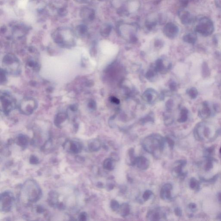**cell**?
<instances>
[{
  "label": "cell",
  "instance_id": "6da1fadb",
  "mask_svg": "<svg viewBox=\"0 0 221 221\" xmlns=\"http://www.w3.org/2000/svg\"><path fill=\"white\" fill-rule=\"evenodd\" d=\"M75 33L67 27L58 28L52 34V39L55 43L62 47L70 48L76 44Z\"/></svg>",
  "mask_w": 221,
  "mask_h": 221
},
{
  "label": "cell",
  "instance_id": "7a4b0ae2",
  "mask_svg": "<svg viewBox=\"0 0 221 221\" xmlns=\"http://www.w3.org/2000/svg\"><path fill=\"white\" fill-rule=\"evenodd\" d=\"M23 197L28 202L35 203L42 196V191L37 182L33 180H29L24 183L22 188Z\"/></svg>",
  "mask_w": 221,
  "mask_h": 221
},
{
  "label": "cell",
  "instance_id": "3957f363",
  "mask_svg": "<svg viewBox=\"0 0 221 221\" xmlns=\"http://www.w3.org/2000/svg\"><path fill=\"white\" fill-rule=\"evenodd\" d=\"M166 138L159 135L149 136L143 141V146L145 150L151 154H156L157 152H162L164 150Z\"/></svg>",
  "mask_w": 221,
  "mask_h": 221
},
{
  "label": "cell",
  "instance_id": "277c9868",
  "mask_svg": "<svg viewBox=\"0 0 221 221\" xmlns=\"http://www.w3.org/2000/svg\"><path fill=\"white\" fill-rule=\"evenodd\" d=\"M2 66L3 70L8 74L17 75L21 72L20 61L14 54L9 53L4 56L2 60Z\"/></svg>",
  "mask_w": 221,
  "mask_h": 221
},
{
  "label": "cell",
  "instance_id": "5b68a950",
  "mask_svg": "<svg viewBox=\"0 0 221 221\" xmlns=\"http://www.w3.org/2000/svg\"><path fill=\"white\" fill-rule=\"evenodd\" d=\"M1 111L6 115L16 109L17 103L14 97L7 92H1L0 95Z\"/></svg>",
  "mask_w": 221,
  "mask_h": 221
},
{
  "label": "cell",
  "instance_id": "8992f818",
  "mask_svg": "<svg viewBox=\"0 0 221 221\" xmlns=\"http://www.w3.org/2000/svg\"><path fill=\"white\" fill-rule=\"evenodd\" d=\"M37 101L31 97L23 98L19 103L18 108L20 113L26 115H30L37 109Z\"/></svg>",
  "mask_w": 221,
  "mask_h": 221
},
{
  "label": "cell",
  "instance_id": "52a82bcc",
  "mask_svg": "<svg viewBox=\"0 0 221 221\" xmlns=\"http://www.w3.org/2000/svg\"><path fill=\"white\" fill-rule=\"evenodd\" d=\"M196 31L204 36L210 35L214 30L213 22L207 18H203L196 26Z\"/></svg>",
  "mask_w": 221,
  "mask_h": 221
},
{
  "label": "cell",
  "instance_id": "ba28073f",
  "mask_svg": "<svg viewBox=\"0 0 221 221\" xmlns=\"http://www.w3.org/2000/svg\"><path fill=\"white\" fill-rule=\"evenodd\" d=\"M14 196L12 193L8 191L3 193L1 195L0 207L1 210L5 213L11 211L14 205Z\"/></svg>",
  "mask_w": 221,
  "mask_h": 221
},
{
  "label": "cell",
  "instance_id": "9c48e42d",
  "mask_svg": "<svg viewBox=\"0 0 221 221\" xmlns=\"http://www.w3.org/2000/svg\"><path fill=\"white\" fill-rule=\"evenodd\" d=\"M46 6L47 3L45 0H30L28 3L29 9L38 13L44 11Z\"/></svg>",
  "mask_w": 221,
  "mask_h": 221
},
{
  "label": "cell",
  "instance_id": "30bf717a",
  "mask_svg": "<svg viewBox=\"0 0 221 221\" xmlns=\"http://www.w3.org/2000/svg\"><path fill=\"white\" fill-rule=\"evenodd\" d=\"M64 148L67 151L73 154L80 153L82 150V146L78 142L70 141H66L64 145Z\"/></svg>",
  "mask_w": 221,
  "mask_h": 221
},
{
  "label": "cell",
  "instance_id": "8fae6325",
  "mask_svg": "<svg viewBox=\"0 0 221 221\" xmlns=\"http://www.w3.org/2000/svg\"><path fill=\"white\" fill-rule=\"evenodd\" d=\"M147 220L150 221H159L161 218H166V214L161 212L159 208L150 210L147 214Z\"/></svg>",
  "mask_w": 221,
  "mask_h": 221
},
{
  "label": "cell",
  "instance_id": "7c38bea8",
  "mask_svg": "<svg viewBox=\"0 0 221 221\" xmlns=\"http://www.w3.org/2000/svg\"><path fill=\"white\" fill-rule=\"evenodd\" d=\"M173 186L170 184H166L161 188L160 192V197L163 200H169L172 199L171 191Z\"/></svg>",
  "mask_w": 221,
  "mask_h": 221
},
{
  "label": "cell",
  "instance_id": "4fadbf2b",
  "mask_svg": "<svg viewBox=\"0 0 221 221\" xmlns=\"http://www.w3.org/2000/svg\"><path fill=\"white\" fill-rule=\"evenodd\" d=\"M136 165L137 167L141 170H146L150 166V161L143 157H136Z\"/></svg>",
  "mask_w": 221,
  "mask_h": 221
},
{
  "label": "cell",
  "instance_id": "5bb4252c",
  "mask_svg": "<svg viewBox=\"0 0 221 221\" xmlns=\"http://www.w3.org/2000/svg\"><path fill=\"white\" fill-rule=\"evenodd\" d=\"M211 107L209 106L208 103H204L203 104L202 108L199 111L200 116L201 118H206L210 117L212 114Z\"/></svg>",
  "mask_w": 221,
  "mask_h": 221
},
{
  "label": "cell",
  "instance_id": "9a60e30c",
  "mask_svg": "<svg viewBox=\"0 0 221 221\" xmlns=\"http://www.w3.org/2000/svg\"><path fill=\"white\" fill-rule=\"evenodd\" d=\"M68 115L67 113L60 112L56 115L55 119V124L58 128L62 127V124L68 118Z\"/></svg>",
  "mask_w": 221,
  "mask_h": 221
},
{
  "label": "cell",
  "instance_id": "2e32d148",
  "mask_svg": "<svg viewBox=\"0 0 221 221\" xmlns=\"http://www.w3.org/2000/svg\"><path fill=\"white\" fill-rule=\"evenodd\" d=\"M88 146L90 152H95L100 150L101 147V143L98 139H93L89 142Z\"/></svg>",
  "mask_w": 221,
  "mask_h": 221
},
{
  "label": "cell",
  "instance_id": "e0dca14e",
  "mask_svg": "<svg viewBox=\"0 0 221 221\" xmlns=\"http://www.w3.org/2000/svg\"><path fill=\"white\" fill-rule=\"evenodd\" d=\"M17 144L22 147H26L28 144L29 139L26 135L19 134L16 140Z\"/></svg>",
  "mask_w": 221,
  "mask_h": 221
},
{
  "label": "cell",
  "instance_id": "ac0fdd59",
  "mask_svg": "<svg viewBox=\"0 0 221 221\" xmlns=\"http://www.w3.org/2000/svg\"><path fill=\"white\" fill-rule=\"evenodd\" d=\"M93 16V13L89 9L87 8H82L80 11V16L84 20L91 19Z\"/></svg>",
  "mask_w": 221,
  "mask_h": 221
},
{
  "label": "cell",
  "instance_id": "d6986e66",
  "mask_svg": "<svg viewBox=\"0 0 221 221\" xmlns=\"http://www.w3.org/2000/svg\"><path fill=\"white\" fill-rule=\"evenodd\" d=\"M136 157L134 156V148H130L129 150L127 153V161L129 165L134 166L136 165Z\"/></svg>",
  "mask_w": 221,
  "mask_h": 221
},
{
  "label": "cell",
  "instance_id": "ffe728a7",
  "mask_svg": "<svg viewBox=\"0 0 221 221\" xmlns=\"http://www.w3.org/2000/svg\"><path fill=\"white\" fill-rule=\"evenodd\" d=\"M119 213L122 217H125L129 214L130 212V208L128 204H123L120 206Z\"/></svg>",
  "mask_w": 221,
  "mask_h": 221
},
{
  "label": "cell",
  "instance_id": "44dd1931",
  "mask_svg": "<svg viewBox=\"0 0 221 221\" xmlns=\"http://www.w3.org/2000/svg\"><path fill=\"white\" fill-rule=\"evenodd\" d=\"M58 194L55 192L51 191L49 194V203L53 206H55L58 204Z\"/></svg>",
  "mask_w": 221,
  "mask_h": 221
},
{
  "label": "cell",
  "instance_id": "7402d4cb",
  "mask_svg": "<svg viewBox=\"0 0 221 221\" xmlns=\"http://www.w3.org/2000/svg\"><path fill=\"white\" fill-rule=\"evenodd\" d=\"M87 31V27L83 24H80L76 27L75 34L79 36H82L86 34Z\"/></svg>",
  "mask_w": 221,
  "mask_h": 221
},
{
  "label": "cell",
  "instance_id": "603a6c76",
  "mask_svg": "<svg viewBox=\"0 0 221 221\" xmlns=\"http://www.w3.org/2000/svg\"><path fill=\"white\" fill-rule=\"evenodd\" d=\"M103 168L104 169L108 171H112L114 168L113 160L110 158L105 159L103 163Z\"/></svg>",
  "mask_w": 221,
  "mask_h": 221
},
{
  "label": "cell",
  "instance_id": "cb8c5ba5",
  "mask_svg": "<svg viewBox=\"0 0 221 221\" xmlns=\"http://www.w3.org/2000/svg\"><path fill=\"white\" fill-rule=\"evenodd\" d=\"M57 13L58 15L60 17H64L67 15L68 11L66 7H61L57 9Z\"/></svg>",
  "mask_w": 221,
  "mask_h": 221
},
{
  "label": "cell",
  "instance_id": "d4e9b609",
  "mask_svg": "<svg viewBox=\"0 0 221 221\" xmlns=\"http://www.w3.org/2000/svg\"><path fill=\"white\" fill-rule=\"evenodd\" d=\"M120 205L118 202L115 200H112L110 203V207L112 210L113 211H116L118 210L120 207Z\"/></svg>",
  "mask_w": 221,
  "mask_h": 221
},
{
  "label": "cell",
  "instance_id": "484cf974",
  "mask_svg": "<svg viewBox=\"0 0 221 221\" xmlns=\"http://www.w3.org/2000/svg\"><path fill=\"white\" fill-rule=\"evenodd\" d=\"M6 73H7L3 69L1 68L0 71V82L1 84H4L7 81Z\"/></svg>",
  "mask_w": 221,
  "mask_h": 221
},
{
  "label": "cell",
  "instance_id": "4316f807",
  "mask_svg": "<svg viewBox=\"0 0 221 221\" xmlns=\"http://www.w3.org/2000/svg\"><path fill=\"white\" fill-rule=\"evenodd\" d=\"M188 94L192 98H195L198 95V91L195 88H191L188 91Z\"/></svg>",
  "mask_w": 221,
  "mask_h": 221
},
{
  "label": "cell",
  "instance_id": "83f0119b",
  "mask_svg": "<svg viewBox=\"0 0 221 221\" xmlns=\"http://www.w3.org/2000/svg\"><path fill=\"white\" fill-rule=\"evenodd\" d=\"M197 40L196 35L194 34H191L186 36V41L190 43H194Z\"/></svg>",
  "mask_w": 221,
  "mask_h": 221
},
{
  "label": "cell",
  "instance_id": "f1b7e54d",
  "mask_svg": "<svg viewBox=\"0 0 221 221\" xmlns=\"http://www.w3.org/2000/svg\"><path fill=\"white\" fill-rule=\"evenodd\" d=\"M152 194V192L150 190H146L144 193L143 195V198L144 201H147L150 199V197Z\"/></svg>",
  "mask_w": 221,
  "mask_h": 221
},
{
  "label": "cell",
  "instance_id": "f546056e",
  "mask_svg": "<svg viewBox=\"0 0 221 221\" xmlns=\"http://www.w3.org/2000/svg\"><path fill=\"white\" fill-rule=\"evenodd\" d=\"M188 113L187 110H182V116H181V118L179 119V121L182 122L185 121L187 119Z\"/></svg>",
  "mask_w": 221,
  "mask_h": 221
},
{
  "label": "cell",
  "instance_id": "4dcf8cb0",
  "mask_svg": "<svg viewBox=\"0 0 221 221\" xmlns=\"http://www.w3.org/2000/svg\"><path fill=\"white\" fill-rule=\"evenodd\" d=\"M87 214L85 212H83L80 214L79 216V219L80 220L85 221L87 220Z\"/></svg>",
  "mask_w": 221,
  "mask_h": 221
},
{
  "label": "cell",
  "instance_id": "1f68e13d",
  "mask_svg": "<svg viewBox=\"0 0 221 221\" xmlns=\"http://www.w3.org/2000/svg\"><path fill=\"white\" fill-rule=\"evenodd\" d=\"M30 162H31V164H37L39 162V160H38V158L34 156H32L31 157L30 159Z\"/></svg>",
  "mask_w": 221,
  "mask_h": 221
},
{
  "label": "cell",
  "instance_id": "d6a6232c",
  "mask_svg": "<svg viewBox=\"0 0 221 221\" xmlns=\"http://www.w3.org/2000/svg\"><path fill=\"white\" fill-rule=\"evenodd\" d=\"M166 142H167V143H168V145H169V146H170V147H171V148H172V147H173V146L174 142L173 141V140H171V139L168 138V137H167V138H166Z\"/></svg>",
  "mask_w": 221,
  "mask_h": 221
},
{
  "label": "cell",
  "instance_id": "836d02e7",
  "mask_svg": "<svg viewBox=\"0 0 221 221\" xmlns=\"http://www.w3.org/2000/svg\"><path fill=\"white\" fill-rule=\"evenodd\" d=\"M70 109L73 112H75L78 110V107L76 105H73L70 106Z\"/></svg>",
  "mask_w": 221,
  "mask_h": 221
},
{
  "label": "cell",
  "instance_id": "e575fe53",
  "mask_svg": "<svg viewBox=\"0 0 221 221\" xmlns=\"http://www.w3.org/2000/svg\"><path fill=\"white\" fill-rule=\"evenodd\" d=\"M215 2L217 7L221 9V0H215Z\"/></svg>",
  "mask_w": 221,
  "mask_h": 221
},
{
  "label": "cell",
  "instance_id": "d590c367",
  "mask_svg": "<svg viewBox=\"0 0 221 221\" xmlns=\"http://www.w3.org/2000/svg\"><path fill=\"white\" fill-rule=\"evenodd\" d=\"M78 3H87L89 1V0H75Z\"/></svg>",
  "mask_w": 221,
  "mask_h": 221
},
{
  "label": "cell",
  "instance_id": "8d00e7d4",
  "mask_svg": "<svg viewBox=\"0 0 221 221\" xmlns=\"http://www.w3.org/2000/svg\"><path fill=\"white\" fill-rule=\"evenodd\" d=\"M175 213L176 215H178V216L181 215V213H182L181 210L178 208L176 209L175 210Z\"/></svg>",
  "mask_w": 221,
  "mask_h": 221
},
{
  "label": "cell",
  "instance_id": "74e56055",
  "mask_svg": "<svg viewBox=\"0 0 221 221\" xmlns=\"http://www.w3.org/2000/svg\"><path fill=\"white\" fill-rule=\"evenodd\" d=\"M6 31H7V28H6V27H5V26H3V27H2L1 28V33L4 34L6 33Z\"/></svg>",
  "mask_w": 221,
  "mask_h": 221
},
{
  "label": "cell",
  "instance_id": "f35d334b",
  "mask_svg": "<svg viewBox=\"0 0 221 221\" xmlns=\"http://www.w3.org/2000/svg\"><path fill=\"white\" fill-rule=\"evenodd\" d=\"M89 106L90 108H94L95 106V103L94 102H90L89 104Z\"/></svg>",
  "mask_w": 221,
  "mask_h": 221
},
{
  "label": "cell",
  "instance_id": "ab89813d",
  "mask_svg": "<svg viewBox=\"0 0 221 221\" xmlns=\"http://www.w3.org/2000/svg\"><path fill=\"white\" fill-rule=\"evenodd\" d=\"M112 100L113 102H114V103H119V101L118 99H117L116 98H112Z\"/></svg>",
  "mask_w": 221,
  "mask_h": 221
},
{
  "label": "cell",
  "instance_id": "60d3db41",
  "mask_svg": "<svg viewBox=\"0 0 221 221\" xmlns=\"http://www.w3.org/2000/svg\"><path fill=\"white\" fill-rule=\"evenodd\" d=\"M220 154H221V148H220Z\"/></svg>",
  "mask_w": 221,
  "mask_h": 221
}]
</instances>
